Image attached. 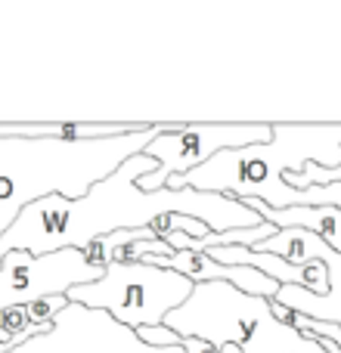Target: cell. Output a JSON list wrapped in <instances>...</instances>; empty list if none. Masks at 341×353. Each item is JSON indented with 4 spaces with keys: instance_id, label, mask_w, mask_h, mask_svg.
I'll use <instances>...</instances> for the list:
<instances>
[{
    "instance_id": "277c9868",
    "label": "cell",
    "mask_w": 341,
    "mask_h": 353,
    "mask_svg": "<svg viewBox=\"0 0 341 353\" xmlns=\"http://www.w3.org/2000/svg\"><path fill=\"white\" fill-rule=\"evenodd\" d=\"M193 282L174 270H162L153 263H109L97 282L68 288V304H81L90 310H106L128 325L130 332L165 325L168 313L183 307L193 294Z\"/></svg>"
},
{
    "instance_id": "3957f363",
    "label": "cell",
    "mask_w": 341,
    "mask_h": 353,
    "mask_svg": "<svg viewBox=\"0 0 341 353\" xmlns=\"http://www.w3.org/2000/svg\"><path fill=\"white\" fill-rule=\"evenodd\" d=\"M165 325L180 338H199L214 347L236 344L242 353H326L317 338L280 323L270 301L226 282L195 285L186 304L168 313Z\"/></svg>"
},
{
    "instance_id": "6da1fadb",
    "label": "cell",
    "mask_w": 341,
    "mask_h": 353,
    "mask_svg": "<svg viewBox=\"0 0 341 353\" xmlns=\"http://www.w3.org/2000/svg\"><path fill=\"white\" fill-rule=\"evenodd\" d=\"M155 168L159 161L137 152L121 161V168L106 180L93 183L81 199H66L62 192L35 199L0 236V261L6 251H25L31 257L66 248L87 251L97 239L124 230H149L155 220L170 214L199 220L211 232L251 230L264 223L261 214H255L233 195L195 192V189H159V192L137 189L140 176L155 174Z\"/></svg>"
},
{
    "instance_id": "8fae6325",
    "label": "cell",
    "mask_w": 341,
    "mask_h": 353,
    "mask_svg": "<svg viewBox=\"0 0 341 353\" xmlns=\"http://www.w3.org/2000/svg\"><path fill=\"white\" fill-rule=\"evenodd\" d=\"M320 344H323L326 353H341V347H338V344H332V341H320Z\"/></svg>"
},
{
    "instance_id": "5b68a950",
    "label": "cell",
    "mask_w": 341,
    "mask_h": 353,
    "mask_svg": "<svg viewBox=\"0 0 341 353\" xmlns=\"http://www.w3.org/2000/svg\"><path fill=\"white\" fill-rule=\"evenodd\" d=\"M273 140L270 124H199V128H165L143 155L159 161L155 174L140 176L137 189L159 192L170 176H183L226 149H249Z\"/></svg>"
},
{
    "instance_id": "9c48e42d",
    "label": "cell",
    "mask_w": 341,
    "mask_h": 353,
    "mask_svg": "<svg viewBox=\"0 0 341 353\" xmlns=\"http://www.w3.org/2000/svg\"><path fill=\"white\" fill-rule=\"evenodd\" d=\"M137 338H140L143 344H149V347H180L183 338L174 335V332L168 329V325H155V329H140L137 332Z\"/></svg>"
},
{
    "instance_id": "ba28073f",
    "label": "cell",
    "mask_w": 341,
    "mask_h": 353,
    "mask_svg": "<svg viewBox=\"0 0 341 353\" xmlns=\"http://www.w3.org/2000/svg\"><path fill=\"white\" fill-rule=\"evenodd\" d=\"M298 208H338V211H341V183L301 189Z\"/></svg>"
},
{
    "instance_id": "30bf717a",
    "label": "cell",
    "mask_w": 341,
    "mask_h": 353,
    "mask_svg": "<svg viewBox=\"0 0 341 353\" xmlns=\"http://www.w3.org/2000/svg\"><path fill=\"white\" fill-rule=\"evenodd\" d=\"M186 353H242L236 347V344H224V347H214V344H208V341H199V338H183V344H180Z\"/></svg>"
},
{
    "instance_id": "52a82bcc",
    "label": "cell",
    "mask_w": 341,
    "mask_h": 353,
    "mask_svg": "<svg viewBox=\"0 0 341 353\" xmlns=\"http://www.w3.org/2000/svg\"><path fill=\"white\" fill-rule=\"evenodd\" d=\"M143 263H153L162 270H174V273L186 276L193 285H205V282H226V285L239 288V292L251 294V298L273 301L280 292V282L270 276L257 273L255 267H226L217 263L214 257L199 254V251H170V254H146Z\"/></svg>"
},
{
    "instance_id": "7a4b0ae2",
    "label": "cell",
    "mask_w": 341,
    "mask_h": 353,
    "mask_svg": "<svg viewBox=\"0 0 341 353\" xmlns=\"http://www.w3.org/2000/svg\"><path fill=\"white\" fill-rule=\"evenodd\" d=\"M273 140L249 149H226L183 176H170L165 189H195V192L233 195L239 201L257 199L273 211L298 208L301 189H292L282 174H298L304 165H341V124L338 128H295L270 124Z\"/></svg>"
},
{
    "instance_id": "8992f818",
    "label": "cell",
    "mask_w": 341,
    "mask_h": 353,
    "mask_svg": "<svg viewBox=\"0 0 341 353\" xmlns=\"http://www.w3.org/2000/svg\"><path fill=\"white\" fill-rule=\"evenodd\" d=\"M106 270L90 263L84 251H53L31 257L25 251H6L0 261V313L28 307L43 298H66L68 288L97 282Z\"/></svg>"
}]
</instances>
